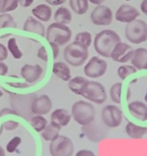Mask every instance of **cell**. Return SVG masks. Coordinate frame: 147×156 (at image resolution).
Returning a JSON list of instances; mask_svg holds the SVG:
<instances>
[{
  "mask_svg": "<svg viewBox=\"0 0 147 156\" xmlns=\"http://www.w3.org/2000/svg\"><path fill=\"white\" fill-rule=\"evenodd\" d=\"M120 41V37L116 31L105 29L96 34L93 41V47L98 54L109 58L113 49Z\"/></svg>",
  "mask_w": 147,
  "mask_h": 156,
  "instance_id": "1",
  "label": "cell"
},
{
  "mask_svg": "<svg viewBox=\"0 0 147 156\" xmlns=\"http://www.w3.org/2000/svg\"><path fill=\"white\" fill-rule=\"evenodd\" d=\"M36 97L35 93L12 94L9 98L11 108L17 113V115L30 121L34 115L32 110V102Z\"/></svg>",
  "mask_w": 147,
  "mask_h": 156,
  "instance_id": "2",
  "label": "cell"
},
{
  "mask_svg": "<svg viewBox=\"0 0 147 156\" xmlns=\"http://www.w3.org/2000/svg\"><path fill=\"white\" fill-rule=\"evenodd\" d=\"M88 56V48L77 41L69 44L64 50V59L67 64L74 67L84 65Z\"/></svg>",
  "mask_w": 147,
  "mask_h": 156,
  "instance_id": "3",
  "label": "cell"
},
{
  "mask_svg": "<svg viewBox=\"0 0 147 156\" xmlns=\"http://www.w3.org/2000/svg\"><path fill=\"white\" fill-rule=\"evenodd\" d=\"M74 120L83 126H87L94 121L95 109L93 105L85 101L75 102L71 108Z\"/></svg>",
  "mask_w": 147,
  "mask_h": 156,
  "instance_id": "4",
  "label": "cell"
},
{
  "mask_svg": "<svg viewBox=\"0 0 147 156\" xmlns=\"http://www.w3.org/2000/svg\"><path fill=\"white\" fill-rule=\"evenodd\" d=\"M45 36L48 43H54L58 46H64L71 39L72 31L67 24L55 22L47 27Z\"/></svg>",
  "mask_w": 147,
  "mask_h": 156,
  "instance_id": "5",
  "label": "cell"
},
{
  "mask_svg": "<svg viewBox=\"0 0 147 156\" xmlns=\"http://www.w3.org/2000/svg\"><path fill=\"white\" fill-rule=\"evenodd\" d=\"M81 96L93 103L101 105L107 100V91L104 85L98 82L87 81L81 90Z\"/></svg>",
  "mask_w": 147,
  "mask_h": 156,
  "instance_id": "6",
  "label": "cell"
},
{
  "mask_svg": "<svg viewBox=\"0 0 147 156\" xmlns=\"http://www.w3.org/2000/svg\"><path fill=\"white\" fill-rule=\"evenodd\" d=\"M125 36L130 43L139 44L147 41V24L141 19L128 23L125 28Z\"/></svg>",
  "mask_w": 147,
  "mask_h": 156,
  "instance_id": "7",
  "label": "cell"
},
{
  "mask_svg": "<svg viewBox=\"0 0 147 156\" xmlns=\"http://www.w3.org/2000/svg\"><path fill=\"white\" fill-rule=\"evenodd\" d=\"M49 151L51 156H72L74 152V145L69 137L59 135L51 142Z\"/></svg>",
  "mask_w": 147,
  "mask_h": 156,
  "instance_id": "8",
  "label": "cell"
},
{
  "mask_svg": "<svg viewBox=\"0 0 147 156\" xmlns=\"http://www.w3.org/2000/svg\"><path fill=\"white\" fill-rule=\"evenodd\" d=\"M101 118L103 123L107 127L116 128L122 123V111L115 105H107L102 110Z\"/></svg>",
  "mask_w": 147,
  "mask_h": 156,
  "instance_id": "9",
  "label": "cell"
},
{
  "mask_svg": "<svg viewBox=\"0 0 147 156\" xmlns=\"http://www.w3.org/2000/svg\"><path fill=\"white\" fill-rule=\"evenodd\" d=\"M107 69V63L104 59L98 56H93L84 66V72L87 77L98 79L105 75Z\"/></svg>",
  "mask_w": 147,
  "mask_h": 156,
  "instance_id": "10",
  "label": "cell"
},
{
  "mask_svg": "<svg viewBox=\"0 0 147 156\" xmlns=\"http://www.w3.org/2000/svg\"><path fill=\"white\" fill-rule=\"evenodd\" d=\"M90 21L97 26L110 25L113 21V12L108 6L99 5L90 13Z\"/></svg>",
  "mask_w": 147,
  "mask_h": 156,
  "instance_id": "11",
  "label": "cell"
},
{
  "mask_svg": "<svg viewBox=\"0 0 147 156\" xmlns=\"http://www.w3.org/2000/svg\"><path fill=\"white\" fill-rule=\"evenodd\" d=\"M134 50L126 43L119 42L113 49L110 54V58L115 62L125 63L131 59Z\"/></svg>",
  "mask_w": 147,
  "mask_h": 156,
  "instance_id": "12",
  "label": "cell"
},
{
  "mask_svg": "<svg viewBox=\"0 0 147 156\" xmlns=\"http://www.w3.org/2000/svg\"><path fill=\"white\" fill-rule=\"evenodd\" d=\"M139 16V11L135 7L128 4L121 5L115 14V18L116 21L126 24L136 20Z\"/></svg>",
  "mask_w": 147,
  "mask_h": 156,
  "instance_id": "13",
  "label": "cell"
},
{
  "mask_svg": "<svg viewBox=\"0 0 147 156\" xmlns=\"http://www.w3.org/2000/svg\"><path fill=\"white\" fill-rule=\"evenodd\" d=\"M52 108V101L47 94H42L34 99L32 105V113L35 115H46Z\"/></svg>",
  "mask_w": 147,
  "mask_h": 156,
  "instance_id": "14",
  "label": "cell"
},
{
  "mask_svg": "<svg viewBox=\"0 0 147 156\" xmlns=\"http://www.w3.org/2000/svg\"><path fill=\"white\" fill-rule=\"evenodd\" d=\"M43 69L39 65L24 64L21 69V76L28 83H35L41 78Z\"/></svg>",
  "mask_w": 147,
  "mask_h": 156,
  "instance_id": "15",
  "label": "cell"
},
{
  "mask_svg": "<svg viewBox=\"0 0 147 156\" xmlns=\"http://www.w3.org/2000/svg\"><path fill=\"white\" fill-rule=\"evenodd\" d=\"M82 129L87 139L93 143H99L105 138L107 134V133H105L106 129H104L102 126H97L93 123L84 126Z\"/></svg>",
  "mask_w": 147,
  "mask_h": 156,
  "instance_id": "16",
  "label": "cell"
},
{
  "mask_svg": "<svg viewBox=\"0 0 147 156\" xmlns=\"http://www.w3.org/2000/svg\"><path fill=\"white\" fill-rule=\"evenodd\" d=\"M23 30L24 31L37 34L41 37H44L46 34L45 27L44 24L41 21L32 16L28 17L25 20L23 25Z\"/></svg>",
  "mask_w": 147,
  "mask_h": 156,
  "instance_id": "17",
  "label": "cell"
},
{
  "mask_svg": "<svg viewBox=\"0 0 147 156\" xmlns=\"http://www.w3.org/2000/svg\"><path fill=\"white\" fill-rule=\"evenodd\" d=\"M132 65L138 70L147 69V49L141 47L133 51L130 59Z\"/></svg>",
  "mask_w": 147,
  "mask_h": 156,
  "instance_id": "18",
  "label": "cell"
},
{
  "mask_svg": "<svg viewBox=\"0 0 147 156\" xmlns=\"http://www.w3.org/2000/svg\"><path fill=\"white\" fill-rule=\"evenodd\" d=\"M128 109L133 117L141 121L147 120V105L143 102L133 101L128 105Z\"/></svg>",
  "mask_w": 147,
  "mask_h": 156,
  "instance_id": "19",
  "label": "cell"
},
{
  "mask_svg": "<svg viewBox=\"0 0 147 156\" xmlns=\"http://www.w3.org/2000/svg\"><path fill=\"white\" fill-rule=\"evenodd\" d=\"M52 73L58 79L64 82H68L71 79L70 67L67 63L63 62H55L52 67Z\"/></svg>",
  "mask_w": 147,
  "mask_h": 156,
  "instance_id": "20",
  "label": "cell"
},
{
  "mask_svg": "<svg viewBox=\"0 0 147 156\" xmlns=\"http://www.w3.org/2000/svg\"><path fill=\"white\" fill-rule=\"evenodd\" d=\"M32 13L39 21L47 22L51 18L52 10L48 5L39 4L32 9Z\"/></svg>",
  "mask_w": 147,
  "mask_h": 156,
  "instance_id": "21",
  "label": "cell"
},
{
  "mask_svg": "<svg viewBox=\"0 0 147 156\" xmlns=\"http://www.w3.org/2000/svg\"><path fill=\"white\" fill-rule=\"evenodd\" d=\"M51 119V121L58 123L61 127H64L69 124L70 119H71V116L66 109L58 108L52 112Z\"/></svg>",
  "mask_w": 147,
  "mask_h": 156,
  "instance_id": "22",
  "label": "cell"
},
{
  "mask_svg": "<svg viewBox=\"0 0 147 156\" xmlns=\"http://www.w3.org/2000/svg\"><path fill=\"white\" fill-rule=\"evenodd\" d=\"M61 130V126L58 123L51 121L46 125L44 129L41 131V136L45 141L51 142L59 136Z\"/></svg>",
  "mask_w": 147,
  "mask_h": 156,
  "instance_id": "23",
  "label": "cell"
},
{
  "mask_svg": "<svg viewBox=\"0 0 147 156\" xmlns=\"http://www.w3.org/2000/svg\"><path fill=\"white\" fill-rule=\"evenodd\" d=\"M147 127L138 126L132 122H129L126 126V133L132 139H141L146 133Z\"/></svg>",
  "mask_w": 147,
  "mask_h": 156,
  "instance_id": "24",
  "label": "cell"
},
{
  "mask_svg": "<svg viewBox=\"0 0 147 156\" xmlns=\"http://www.w3.org/2000/svg\"><path fill=\"white\" fill-rule=\"evenodd\" d=\"M54 18L55 22L63 24H68L72 21V14L67 8L61 6L56 10Z\"/></svg>",
  "mask_w": 147,
  "mask_h": 156,
  "instance_id": "25",
  "label": "cell"
},
{
  "mask_svg": "<svg viewBox=\"0 0 147 156\" xmlns=\"http://www.w3.org/2000/svg\"><path fill=\"white\" fill-rule=\"evenodd\" d=\"M69 5L71 10L79 15L86 14L89 9L88 0H69Z\"/></svg>",
  "mask_w": 147,
  "mask_h": 156,
  "instance_id": "26",
  "label": "cell"
},
{
  "mask_svg": "<svg viewBox=\"0 0 147 156\" xmlns=\"http://www.w3.org/2000/svg\"><path fill=\"white\" fill-rule=\"evenodd\" d=\"M88 79L82 76H76V77L70 79L68 82V88L74 94L80 95L83 87L85 85Z\"/></svg>",
  "mask_w": 147,
  "mask_h": 156,
  "instance_id": "27",
  "label": "cell"
},
{
  "mask_svg": "<svg viewBox=\"0 0 147 156\" xmlns=\"http://www.w3.org/2000/svg\"><path fill=\"white\" fill-rule=\"evenodd\" d=\"M29 122L31 123V126L38 133H41L47 124V120L42 115L33 116Z\"/></svg>",
  "mask_w": 147,
  "mask_h": 156,
  "instance_id": "28",
  "label": "cell"
},
{
  "mask_svg": "<svg viewBox=\"0 0 147 156\" xmlns=\"http://www.w3.org/2000/svg\"><path fill=\"white\" fill-rule=\"evenodd\" d=\"M8 50L11 53L15 59H20L23 56L21 50L19 49V47L17 44V41L15 37H12L8 41Z\"/></svg>",
  "mask_w": 147,
  "mask_h": 156,
  "instance_id": "29",
  "label": "cell"
},
{
  "mask_svg": "<svg viewBox=\"0 0 147 156\" xmlns=\"http://www.w3.org/2000/svg\"><path fill=\"white\" fill-rule=\"evenodd\" d=\"M122 83L121 82H116L113 84L110 90V98L114 103L120 104L121 103V91H122Z\"/></svg>",
  "mask_w": 147,
  "mask_h": 156,
  "instance_id": "30",
  "label": "cell"
},
{
  "mask_svg": "<svg viewBox=\"0 0 147 156\" xmlns=\"http://www.w3.org/2000/svg\"><path fill=\"white\" fill-rule=\"evenodd\" d=\"M18 0H1L0 3V12L7 13L13 12L18 8Z\"/></svg>",
  "mask_w": 147,
  "mask_h": 156,
  "instance_id": "31",
  "label": "cell"
},
{
  "mask_svg": "<svg viewBox=\"0 0 147 156\" xmlns=\"http://www.w3.org/2000/svg\"><path fill=\"white\" fill-rule=\"evenodd\" d=\"M6 27L16 28L17 24L12 15L8 13H2L0 15V29Z\"/></svg>",
  "mask_w": 147,
  "mask_h": 156,
  "instance_id": "32",
  "label": "cell"
},
{
  "mask_svg": "<svg viewBox=\"0 0 147 156\" xmlns=\"http://www.w3.org/2000/svg\"><path fill=\"white\" fill-rule=\"evenodd\" d=\"M137 69L135 68L133 66H129V65H123L120 66L117 69V74L118 76L122 80L126 79L128 76L130 75L134 74L136 73Z\"/></svg>",
  "mask_w": 147,
  "mask_h": 156,
  "instance_id": "33",
  "label": "cell"
},
{
  "mask_svg": "<svg viewBox=\"0 0 147 156\" xmlns=\"http://www.w3.org/2000/svg\"><path fill=\"white\" fill-rule=\"evenodd\" d=\"M75 41L85 46L86 47H90L92 43V35L88 31H83L77 34L75 37Z\"/></svg>",
  "mask_w": 147,
  "mask_h": 156,
  "instance_id": "34",
  "label": "cell"
},
{
  "mask_svg": "<svg viewBox=\"0 0 147 156\" xmlns=\"http://www.w3.org/2000/svg\"><path fill=\"white\" fill-rule=\"evenodd\" d=\"M21 143V139L19 136H15L7 143L6 145V151L9 153H13L17 148L20 146Z\"/></svg>",
  "mask_w": 147,
  "mask_h": 156,
  "instance_id": "35",
  "label": "cell"
},
{
  "mask_svg": "<svg viewBox=\"0 0 147 156\" xmlns=\"http://www.w3.org/2000/svg\"><path fill=\"white\" fill-rule=\"evenodd\" d=\"M18 126H19V123H18V122L13 121V120H9V121L7 122H5L2 124V126L1 133L3 129L8 131H12L16 129Z\"/></svg>",
  "mask_w": 147,
  "mask_h": 156,
  "instance_id": "36",
  "label": "cell"
},
{
  "mask_svg": "<svg viewBox=\"0 0 147 156\" xmlns=\"http://www.w3.org/2000/svg\"><path fill=\"white\" fill-rule=\"evenodd\" d=\"M37 56L40 59H41L44 62H47L48 60V55H47V50H46L45 47L44 46H41L38 50V53H37Z\"/></svg>",
  "mask_w": 147,
  "mask_h": 156,
  "instance_id": "37",
  "label": "cell"
},
{
  "mask_svg": "<svg viewBox=\"0 0 147 156\" xmlns=\"http://www.w3.org/2000/svg\"><path fill=\"white\" fill-rule=\"evenodd\" d=\"M8 49L3 44L0 43V61L6 60L8 58Z\"/></svg>",
  "mask_w": 147,
  "mask_h": 156,
  "instance_id": "38",
  "label": "cell"
},
{
  "mask_svg": "<svg viewBox=\"0 0 147 156\" xmlns=\"http://www.w3.org/2000/svg\"><path fill=\"white\" fill-rule=\"evenodd\" d=\"M9 114L17 115V113L15 112L13 109H12V108H3L2 111H0V117H2L6 115H9Z\"/></svg>",
  "mask_w": 147,
  "mask_h": 156,
  "instance_id": "39",
  "label": "cell"
},
{
  "mask_svg": "<svg viewBox=\"0 0 147 156\" xmlns=\"http://www.w3.org/2000/svg\"><path fill=\"white\" fill-rule=\"evenodd\" d=\"M9 84L10 86L14 87V88H24L29 87V85L28 84V82H9Z\"/></svg>",
  "mask_w": 147,
  "mask_h": 156,
  "instance_id": "40",
  "label": "cell"
},
{
  "mask_svg": "<svg viewBox=\"0 0 147 156\" xmlns=\"http://www.w3.org/2000/svg\"><path fill=\"white\" fill-rule=\"evenodd\" d=\"M75 156H96L94 152L88 149H81L77 152Z\"/></svg>",
  "mask_w": 147,
  "mask_h": 156,
  "instance_id": "41",
  "label": "cell"
},
{
  "mask_svg": "<svg viewBox=\"0 0 147 156\" xmlns=\"http://www.w3.org/2000/svg\"><path fill=\"white\" fill-rule=\"evenodd\" d=\"M51 47L52 53H53V58L54 59H57L59 54V46L56 44H54V43H49Z\"/></svg>",
  "mask_w": 147,
  "mask_h": 156,
  "instance_id": "42",
  "label": "cell"
},
{
  "mask_svg": "<svg viewBox=\"0 0 147 156\" xmlns=\"http://www.w3.org/2000/svg\"><path fill=\"white\" fill-rule=\"evenodd\" d=\"M8 71H9L8 66L6 63H4L2 61H0V76H6L8 73Z\"/></svg>",
  "mask_w": 147,
  "mask_h": 156,
  "instance_id": "43",
  "label": "cell"
},
{
  "mask_svg": "<svg viewBox=\"0 0 147 156\" xmlns=\"http://www.w3.org/2000/svg\"><path fill=\"white\" fill-rule=\"evenodd\" d=\"M46 2L50 5L53 6H58L63 5L66 2V0H44Z\"/></svg>",
  "mask_w": 147,
  "mask_h": 156,
  "instance_id": "44",
  "label": "cell"
},
{
  "mask_svg": "<svg viewBox=\"0 0 147 156\" xmlns=\"http://www.w3.org/2000/svg\"><path fill=\"white\" fill-rule=\"evenodd\" d=\"M34 0H18V3L23 8H28L33 4Z\"/></svg>",
  "mask_w": 147,
  "mask_h": 156,
  "instance_id": "45",
  "label": "cell"
},
{
  "mask_svg": "<svg viewBox=\"0 0 147 156\" xmlns=\"http://www.w3.org/2000/svg\"><path fill=\"white\" fill-rule=\"evenodd\" d=\"M140 9L142 13L147 16V0H142L140 4Z\"/></svg>",
  "mask_w": 147,
  "mask_h": 156,
  "instance_id": "46",
  "label": "cell"
},
{
  "mask_svg": "<svg viewBox=\"0 0 147 156\" xmlns=\"http://www.w3.org/2000/svg\"><path fill=\"white\" fill-rule=\"evenodd\" d=\"M90 3L93 5H102L106 0H88Z\"/></svg>",
  "mask_w": 147,
  "mask_h": 156,
  "instance_id": "47",
  "label": "cell"
},
{
  "mask_svg": "<svg viewBox=\"0 0 147 156\" xmlns=\"http://www.w3.org/2000/svg\"><path fill=\"white\" fill-rule=\"evenodd\" d=\"M0 156H6V151L2 146H0Z\"/></svg>",
  "mask_w": 147,
  "mask_h": 156,
  "instance_id": "48",
  "label": "cell"
},
{
  "mask_svg": "<svg viewBox=\"0 0 147 156\" xmlns=\"http://www.w3.org/2000/svg\"><path fill=\"white\" fill-rule=\"evenodd\" d=\"M145 101L147 102V88H146V93H145Z\"/></svg>",
  "mask_w": 147,
  "mask_h": 156,
  "instance_id": "49",
  "label": "cell"
},
{
  "mask_svg": "<svg viewBox=\"0 0 147 156\" xmlns=\"http://www.w3.org/2000/svg\"><path fill=\"white\" fill-rule=\"evenodd\" d=\"M2 95H3V92L1 91V90H0V98H1L2 97Z\"/></svg>",
  "mask_w": 147,
  "mask_h": 156,
  "instance_id": "50",
  "label": "cell"
},
{
  "mask_svg": "<svg viewBox=\"0 0 147 156\" xmlns=\"http://www.w3.org/2000/svg\"><path fill=\"white\" fill-rule=\"evenodd\" d=\"M125 1H127V2H129V1H131V0H125Z\"/></svg>",
  "mask_w": 147,
  "mask_h": 156,
  "instance_id": "51",
  "label": "cell"
},
{
  "mask_svg": "<svg viewBox=\"0 0 147 156\" xmlns=\"http://www.w3.org/2000/svg\"><path fill=\"white\" fill-rule=\"evenodd\" d=\"M0 3H1V0H0Z\"/></svg>",
  "mask_w": 147,
  "mask_h": 156,
  "instance_id": "52",
  "label": "cell"
},
{
  "mask_svg": "<svg viewBox=\"0 0 147 156\" xmlns=\"http://www.w3.org/2000/svg\"><path fill=\"white\" fill-rule=\"evenodd\" d=\"M146 133H147V130H146Z\"/></svg>",
  "mask_w": 147,
  "mask_h": 156,
  "instance_id": "53",
  "label": "cell"
},
{
  "mask_svg": "<svg viewBox=\"0 0 147 156\" xmlns=\"http://www.w3.org/2000/svg\"></svg>",
  "mask_w": 147,
  "mask_h": 156,
  "instance_id": "54",
  "label": "cell"
}]
</instances>
